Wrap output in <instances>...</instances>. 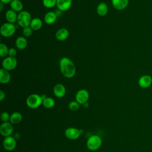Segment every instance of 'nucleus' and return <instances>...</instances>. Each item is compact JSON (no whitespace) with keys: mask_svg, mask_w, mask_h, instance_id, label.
I'll return each instance as SVG.
<instances>
[{"mask_svg":"<svg viewBox=\"0 0 152 152\" xmlns=\"http://www.w3.org/2000/svg\"><path fill=\"white\" fill-rule=\"evenodd\" d=\"M61 74L66 78H71L75 75L76 68L74 62L68 57H63L59 61Z\"/></svg>","mask_w":152,"mask_h":152,"instance_id":"1","label":"nucleus"},{"mask_svg":"<svg viewBox=\"0 0 152 152\" xmlns=\"http://www.w3.org/2000/svg\"><path fill=\"white\" fill-rule=\"evenodd\" d=\"M102 144L101 137L97 135H92L90 136L86 142L87 148L91 151H96L100 148Z\"/></svg>","mask_w":152,"mask_h":152,"instance_id":"2","label":"nucleus"},{"mask_svg":"<svg viewBox=\"0 0 152 152\" xmlns=\"http://www.w3.org/2000/svg\"><path fill=\"white\" fill-rule=\"evenodd\" d=\"M32 18L29 12L27 11H22L18 14L17 23L19 26L24 28L30 26Z\"/></svg>","mask_w":152,"mask_h":152,"instance_id":"3","label":"nucleus"},{"mask_svg":"<svg viewBox=\"0 0 152 152\" xmlns=\"http://www.w3.org/2000/svg\"><path fill=\"white\" fill-rule=\"evenodd\" d=\"M43 103V99L40 95L31 94L26 99L27 106L31 109H36L40 107Z\"/></svg>","mask_w":152,"mask_h":152,"instance_id":"4","label":"nucleus"},{"mask_svg":"<svg viewBox=\"0 0 152 152\" xmlns=\"http://www.w3.org/2000/svg\"><path fill=\"white\" fill-rule=\"evenodd\" d=\"M15 30L16 27L14 24L7 22L1 26L0 33L1 36L4 37H10L14 34Z\"/></svg>","mask_w":152,"mask_h":152,"instance_id":"5","label":"nucleus"},{"mask_svg":"<svg viewBox=\"0 0 152 152\" xmlns=\"http://www.w3.org/2000/svg\"><path fill=\"white\" fill-rule=\"evenodd\" d=\"M17 60L15 57L8 56L4 58V59L2 61V68L8 71L14 70L17 67Z\"/></svg>","mask_w":152,"mask_h":152,"instance_id":"6","label":"nucleus"},{"mask_svg":"<svg viewBox=\"0 0 152 152\" xmlns=\"http://www.w3.org/2000/svg\"><path fill=\"white\" fill-rule=\"evenodd\" d=\"M89 99V93L86 89L79 90L75 94V100L80 104H86Z\"/></svg>","mask_w":152,"mask_h":152,"instance_id":"7","label":"nucleus"},{"mask_svg":"<svg viewBox=\"0 0 152 152\" xmlns=\"http://www.w3.org/2000/svg\"><path fill=\"white\" fill-rule=\"evenodd\" d=\"M13 131V125L10 122H3L0 126V133L5 137L11 136Z\"/></svg>","mask_w":152,"mask_h":152,"instance_id":"8","label":"nucleus"},{"mask_svg":"<svg viewBox=\"0 0 152 152\" xmlns=\"http://www.w3.org/2000/svg\"><path fill=\"white\" fill-rule=\"evenodd\" d=\"M3 147L7 151H12L14 150L17 145V141L15 137L8 136L5 137L3 140Z\"/></svg>","mask_w":152,"mask_h":152,"instance_id":"9","label":"nucleus"},{"mask_svg":"<svg viewBox=\"0 0 152 152\" xmlns=\"http://www.w3.org/2000/svg\"><path fill=\"white\" fill-rule=\"evenodd\" d=\"M81 134V130L78 129L74 127H69L65 131V137L71 140H77L79 138Z\"/></svg>","mask_w":152,"mask_h":152,"instance_id":"10","label":"nucleus"},{"mask_svg":"<svg viewBox=\"0 0 152 152\" xmlns=\"http://www.w3.org/2000/svg\"><path fill=\"white\" fill-rule=\"evenodd\" d=\"M152 84V77L147 74L141 76L138 80V86L142 88L149 87Z\"/></svg>","mask_w":152,"mask_h":152,"instance_id":"11","label":"nucleus"},{"mask_svg":"<svg viewBox=\"0 0 152 152\" xmlns=\"http://www.w3.org/2000/svg\"><path fill=\"white\" fill-rule=\"evenodd\" d=\"M72 2V0H56V7L61 12L66 11L71 7Z\"/></svg>","mask_w":152,"mask_h":152,"instance_id":"12","label":"nucleus"},{"mask_svg":"<svg viewBox=\"0 0 152 152\" xmlns=\"http://www.w3.org/2000/svg\"><path fill=\"white\" fill-rule=\"evenodd\" d=\"M53 91L54 95L56 97L62 98L66 94V88L62 84L58 83L55 85Z\"/></svg>","mask_w":152,"mask_h":152,"instance_id":"13","label":"nucleus"},{"mask_svg":"<svg viewBox=\"0 0 152 152\" xmlns=\"http://www.w3.org/2000/svg\"><path fill=\"white\" fill-rule=\"evenodd\" d=\"M111 2L114 8L117 10L125 9L129 4V0H111Z\"/></svg>","mask_w":152,"mask_h":152,"instance_id":"14","label":"nucleus"},{"mask_svg":"<svg viewBox=\"0 0 152 152\" xmlns=\"http://www.w3.org/2000/svg\"><path fill=\"white\" fill-rule=\"evenodd\" d=\"M58 15L53 11H49L46 12L44 16V21L48 25H51L55 23L57 20Z\"/></svg>","mask_w":152,"mask_h":152,"instance_id":"15","label":"nucleus"},{"mask_svg":"<svg viewBox=\"0 0 152 152\" xmlns=\"http://www.w3.org/2000/svg\"><path fill=\"white\" fill-rule=\"evenodd\" d=\"M69 33L68 29L61 28L58 30L55 33V37L59 41H64L68 39Z\"/></svg>","mask_w":152,"mask_h":152,"instance_id":"16","label":"nucleus"},{"mask_svg":"<svg viewBox=\"0 0 152 152\" xmlns=\"http://www.w3.org/2000/svg\"><path fill=\"white\" fill-rule=\"evenodd\" d=\"M17 17L18 14H17V12L11 9L7 10L5 12V18L8 23L12 24L17 23Z\"/></svg>","mask_w":152,"mask_h":152,"instance_id":"17","label":"nucleus"},{"mask_svg":"<svg viewBox=\"0 0 152 152\" xmlns=\"http://www.w3.org/2000/svg\"><path fill=\"white\" fill-rule=\"evenodd\" d=\"M27 40L24 36L18 37L15 42L16 48L19 50H24L27 46Z\"/></svg>","mask_w":152,"mask_h":152,"instance_id":"18","label":"nucleus"},{"mask_svg":"<svg viewBox=\"0 0 152 152\" xmlns=\"http://www.w3.org/2000/svg\"><path fill=\"white\" fill-rule=\"evenodd\" d=\"M10 71L3 68L0 69V83L2 84H8L11 80V75Z\"/></svg>","mask_w":152,"mask_h":152,"instance_id":"19","label":"nucleus"},{"mask_svg":"<svg viewBox=\"0 0 152 152\" xmlns=\"http://www.w3.org/2000/svg\"><path fill=\"white\" fill-rule=\"evenodd\" d=\"M96 11L97 14L101 17L106 15L108 12V7L107 4L104 2L99 3L97 6Z\"/></svg>","mask_w":152,"mask_h":152,"instance_id":"20","label":"nucleus"},{"mask_svg":"<svg viewBox=\"0 0 152 152\" xmlns=\"http://www.w3.org/2000/svg\"><path fill=\"white\" fill-rule=\"evenodd\" d=\"M11 9L16 12H21L23 9V4L20 0H12L10 3Z\"/></svg>","mask_w":152,"mask_h":152,"instance_id":"21","label":"nucleus"},{"mask_svg":"<svg viewBox=\"0 0 152 152\" xmlns=\"http://www.w3.org/2000/svg\"><path fill=\"white\" fill-rule=\"evenodd\" d=\"M43 26V21L39 18H32L30 27L33 29V31H37L40 30Z\"/></svg>","mask_w":152,"mask_h":152,"instance_id":"22","label":"nucleus"},{"mask_svg":"<svg viewBox=\"0 0 152 152\" xmlns=\"http://www.w3.org/2000/svg\"><path fill=\"white\" fill-rule=\"evenodd\" d=\"M22 115L18 112H14L10 115V122L12 125H16L21 122L22 120Z\"/></svg>","mask_w":152,"mask_h":152,"instance_id":"23","label":"nucleus"},{"mask_svg":"<svg viewBox=\"0 0 152 152\" xmlns=\"http://www.w3.org/2000/svg\"><path fill=\"white\" fill-rule=\"evenodd\" d=\"M55 102L54 99L50 97H46L43 100V103H42L43 106L47 109L52 108L55 106Z\"/></svg>","mask_w":152,"mask_h":152,"instance_id":"24","label":"nucleus"},{"mask_svg":"<svg viewBox=\"0 0 152 152\" xmlns=\"http://www.w3.org/2000/svg\"><path fill=\"white\" fill-rule=\"evenodd\" d=\"M9 48L5 43H0V56L1 58H5L8 55Z\"/></svg>","mask_w":152,"mask_h":152,"instance_id":"25","label":"nucleus"},{"mask_svg":"<svg viewBox=\"0 0 152 152\" xmlns=\"http://www.w3.org/2000/svg\"><path fill=\"white\" fill-rule=\"evenodd\" d=\"M43 5L47 8H52L56 6V0H43Z\"/></svg>","mask_w":152,"mask_h":152,"instance_id":"26","label":"nucleus"},{"mask_svg":"<svg viewBox=\"0 0 152 152\" xmlns=\"http://www.w3.org/2000/svg\"><path fill=\"white\" fill-rule=\"evenodd\" d=\"M80 104L76 101H71L68 104V108L71 111H77L79 109Z\"/></svg>","mask_w":152,"mask_h":152,"instance_id":"27","label":"nucleus"},{"mask_svg":"<svg viewBox=\"0 0 152 152\" xmlns=\"http://www.w3.org/2000/svg\"><path fill=\"white\" fill-rule=\"evenodd\" d=\"M33 29L30 27H26L24 28H23V30H22V33L23 34V36L25 37H30L32 34H33Z\"/></svg>","mask_w":152,"mask_h":152,"instance_id":"28","label":"nucleus"},{"mask_svg":"<svg viewBox=\"0 0 152 152\" xmlns=\"http://www.w3.org/2000/svg\"><path fill=\"white\" fill-rule=\"evenodd\" d=\"M10 119V115L7 112H3L1 114V119L3 122H9Z\"/></svg>","mask_w":152,"mask_h":152,"instance_id":"29","label":"nucleus"},{"mask_svg":"<svg viewBox=\"0 0 152 152\" xmlns=\"http://www.w3.org/2000/svg\"><path fill=\"white\" fill-rule=\"evenodd\" d=\"M17 50L14 48H9V51H8V56H12V57H15L17 55Z\"/></svg>","mask_w":152,"mask_h":152,"instance_id":"30","label":"nucleus"},{"mask_svg":"<svg viewBox=\"0 0 152 152\" xmlns=\"http://www.w3.org/2000/svg\"><path fill=\"white\" fill-rule=\"evenodd\" d=\"M5 97V93L4 91H0V101H2Z\"/></svg>","mask_w":152,"mask_h":152,"instance_id":"31","label":"nucleus"},{"mask_svg":"<svg viewBox=\"0 0 152 152\" xmlns=\"http://www.w3.org/2000/svg\"><path fill=\"white\" fill-rule=\"evenodd\" d=\"M12 0H0L1 2L3 3L4 4H10L12 2Z\"/></svg>","mask_w":152,"mask_h":152,"instance_id":"32","label":"nucleus"},{"mask_svg":"<svg viewBox=\"0 0 152 152\" xmlns=\"http://www.w3.org/2000/svg\"><path fill=\"white\" fill-rule=\"evenodd\" d=\"M4 4L2 2H0V11H2L3 9H4Z\"/></svg>","mask_w":152,"mask_h":152,"instance_id":"33","label":"nucleus"}]
</instances>
